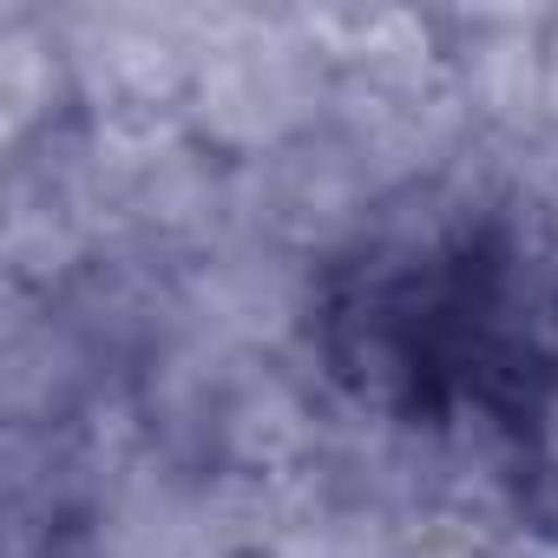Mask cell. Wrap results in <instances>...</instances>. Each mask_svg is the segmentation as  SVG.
<instances>
[{
	"label": "cell",
	"instance_id": "obj_1",
	"mask_svg": "<svg viewBox=\"0 0 558 558\" xmlns=\"http://www.w3.org/2000/svg\"><path fill=\"white\" fill-rule=\"evenodd\" d=\"M342 368L401 408H506L525 388L532 329L512 250L480 230H447L368 256L336 303Z\"/></svg>",
	"mask_w": 558,
	"mask_h": 558
}]
</instances>
